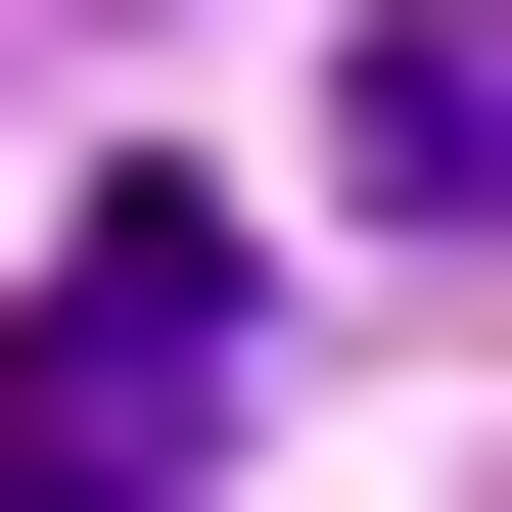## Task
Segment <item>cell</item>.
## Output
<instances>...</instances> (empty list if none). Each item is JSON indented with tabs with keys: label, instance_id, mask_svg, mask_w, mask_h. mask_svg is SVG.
I'll return each instance as SVG.
<instances>
[{
	"label": "cell",
	"instance_id": "obj_1",
	"mask_svg": "<svg viewBox=\"0 0 512 512\" xmlns=\"http://www.w3.org/2000/svg\"><path fill=\"white\" fill-rule=\"evenodd\" d=\"M233 466V187H94L0 280V512H187Z\"/></svg>",
	"mask_w": 512,
	"mask_h": 512
},
{
	"label": "cell",
	"instance_id": "obj_2",
	"mask_svg": "<svg viewBox=\"0 0 512 512\" xmlns=\"http://www.w3.org/2000/svg\"><path fill=\"white\" fill-rule=\"evenodd\" d=\"M373 187H419V233H512V0H373Z\"/></svg>",
	"mask_w": 512,
	"mask_h": 512
}]
</instances>
